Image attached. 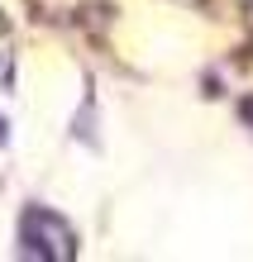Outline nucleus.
Wrapping results in <instances>:
<instances>
[{
	"mask_svg": "<svg viewBox=\"0 0 253 262\" xmlns=\"http://www.w3.org/2000/svg\"><path fill=\"white\" fill-rule=\"evenodd\" d=\"M0 138H5V119H0Z\"/></svg>",
	"mask_w": 253,
	"mask_h": 262,
	"instance_id": "f03ea898",
	"label": "nucleus"
},
{
	"mask_svg": "<svg viewBox=\"0 0 253 262\" xmlns=\"http://www.w3.org/2000/svg\"><path fill=\"white\" fill-rule=\"evenodd\" d=\"M20 253L24 257H43V262H57V257H72V229L57 220L53 210H24L20 220Z\"/></svg>",
	"mask_w": 253,
	"mask_h": 262,
	"instance_id": "f257e3e1",
	"label": "nucleus"
}]
</instances>
